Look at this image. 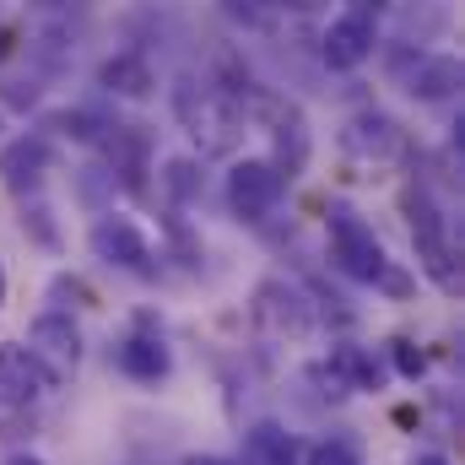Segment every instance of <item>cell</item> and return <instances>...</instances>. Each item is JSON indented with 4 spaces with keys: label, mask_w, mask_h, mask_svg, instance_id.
Wrapping results in <instances>:
<instances>
[{
    "label": "cell",
    "mask_w": 465,
    "mask_h": 465,
    "mask_svg": "<svg viewBox=\"0 0 465 465\" xmlns=\"http://www.w3.org/2000/svg\"><path fill=\"white\" fill-rule=\"evenodd\" d=\"M173 109H179L184 130H190V141H195L206 157H228L232 146H238V135H243V114H238V104H232L228 93H217V87L184 82V87L173 93Z\"/></svg>",
    "instance_id": "6da1fadb"
},
{
    "label": "cell",
    "mask_w": 465,
    "mask_h": 465,
    "mask_svg": "<svg viewBox=\"0 0 465 465\" xmlns=\"http://www.w3.org/2000/svg\"><path fill=\"white\" fill-rule=\"evenodd\" d=\"M406 228H411V243H417V265L433 276V287L460 292V249L450 238V217L433 206L428 190L406 195Z\"/></svg>",
    "instance_id": "7a4b0ae2"
},
{
    "label": "cell",
    "mask_w": 465,
    "mask_h": 465,
    "mask_svg": "<svg viewBox=\"0 0 465 465\" xmlns=\"http://www.w3.org/2000/svg\"><path fill=\"white\" fill-rule=\"evenodd\" d=\"M325 232H331V260L347 271L351 282H379V276H384L390 254H384L379 232L368 228V223H362L351 206H331V217H325Z\"/></svg>",
    "instance_id": "3957f363"
},
{
    "label": "cell",
    "mask_w": 465,
    "mask_h": 465,
    "mask_svg": "<svg viewBox=\"0 0 465 465\" xmlns=\"http://www.w3.org/2000/svg\"><path fill=\"white\" fill-rule=\"evenodd\" d=\"M27 351L44 362L49 379H71L76 362H82V331H76V320L60 314V309L38 314V320L27 325Z\"/></svg>",
    "instance_id": "277c9868"
},
{
    "label": "cell",
    "mask_w": 465,
    "mask_h": 465,
    "mask_svg": "<svg viewBox=\"0 0 465 465\" xmlns=\"http://www.w3.org/2000/svg\"><path fill=\"white\" fill-rule=\"evenodd\" d=\"M282 190H287V179H282L265 157H243V163H232V173H228V206L243 217V223L271 217V212H276V201H282Z\"/></svg>",
    "instance_id": "5b68a950"
},
{
    "label": "cell",
    "mask_w": 465,
    "mask_h": 465,
    "mask_svg": "<svg viewBox=\"0 0 465 465\" xmlns=\"http://www.w3.org/2000/svg\"><path fill=\"white\" fill-rule=\"evenodd\" d=\"M87 238H93V254L109 260V265H119V271H135V276H152V271H157L146 232L135 228L130 217H98Z\"/></svg>",
    "instance_id": "8992f818"
},
{
    "label": "cell",
    "mask_w": 465,
    "mask_h": 465,
    "mask_svg": "<svg viewBox=\"0 0 465 465\" xmlns=\"http://www.w3.org/2000/svg\"><path fill=\"white\" fill-rule=\"evenodd\" d=\"M373 49H379V22H373V16H351V11L336 16V22L325 27V38H320V54H325L331 71H357V65H368Z\"/></svg>",
    "instance_id": "52a82bcc"
},
{
    "label": "cell",
    "mask_w": 465,
    "mask_h": 465,
    "mask_svg": "<svg viewBox=\"0 0 465 465\" xmlns=\"http://www.w3.org/2000/svg\"><path fill=\"white\" fill-rule=\"evenodd\" d=\"M49 384H54V379L44 373V362H38L33 351L16 347V341H0V406H5V411L33 406Z\"/></svg>",
    "instance_id": "ba28073f"
},
{
    "label": "cell",
    "mask_w": 465,
    "mask_h": 465,
    "mask_svg": "<svg viewBox=\"0 0 465 465\" xmlns=\"http://www.w3.org/2000/svg\"><path fill=\"white\" fill-rule=\"evenodd\" d=\"M341 146H347V157H357V163L384 168V163H395L406 152V135H401V124L390 114H357L341 130Z\"/></svg>",
    "instance_id": "9c48e42d"
},
{
    "label": "cell",
    "mask_w": 465,
    "mask_h": 465,
    "mask_svg": "<svg viewBox=\"0 0 465 465\" xmlns=\"http://www.w3.org/2000/svg\"><path fill=\"white\" fill-rule=\"evenodd\" d=\"M49 179V146L38 135H16V141H0V184L11 195H38Z\"/></svg>",
    "instance_id": "30bf717a"
},
{
    "label": "cell",
    "mask_w": 465,
    "mask_h": 465,
    "mask_svg": "<svg viewBox=\"0 0 465 465\" xmlns=\"http://www.w3.org/2000/svg\"><path fill=\"white\" fill-rule=\"evenodd\" d=\"M254 320H260L271 336H303V331H309V303H303L292 287L265 282V287L254 292Z\"/></svg>",
    "instance_id": "8fae6325"
},
{
    "label": "cell",
    "mask_w": 465,
    "mask_h": 465,
    "mask_svg": "<svg viewBox=\"0 0 465 465\" xmlns=\"http://www.w3.org/2000/svg\"><path fill=\"white\" fill-rule=\"evenodd\" d=\"M298 444H292V433L287 428H276V422H254L249 428V439H243V465H298Z\"/></svg>",
    "instance_id": "7c38bea8"
},
{
    "label": "cell",
    "mask_w": 465,
    "mask_h": 465,
    "mask_svg": "<svg viewBox=\"0 0 465 465\" xmlns=\"http://www.w3.org/2000/svg\"><path fill=\"white\" fill-rule=\"evenodd\" d=\"M119 368H124L130 379H141V384H157V379H168L173 357H168V347H163L157 336H130V341L119 347Z\"/></svg>",
    "instance_id": "4fadbf2b"
},
{
    "label": "cell",
    "mask_w": 465,
    "mask_h": 465,
    "mask_svg": "<svg viewBox=\"0 0 465 465\" xmlns=\"http://www.w3.org/2000/svg\"><path fill=\"white\" fill-rule=\"evenodd\" d=\"M104 87L119 93V98H152V87H157V71L141 60V54H114V60H104Z\"/></svg>",
    "instance_id": "5bb4252c"
},
{
    "label": "cell",
    "mask_w": 465,
    "mask_h": 465,
    "mask_svg": "<svg viewBox=\"0 0 465 465\" xmlns=\"http://www.w3.org/2000/svg\"><path fill=\"white\" fill-rule=\"evenodd\" d=\"M455 87H460V60H455V54H422V60H417V71H411V93H417V98L439 104V98H450Z\"/></svg>",
    "instance_id": "9a60e30c"
},
{
    "label": "cell",
    "mask_w": 465,
    "mask_h": 465,
    "mask_svg": "<svg viewBox=\"0 0 465 465\" xmlns=\"http://www.w3.org/2000/svg\"><path fill=\"white\" fill-rule=\"evenodd\" d=\"M168 190L179 195V201H195V163H168Z\"/></svg>",
    "instance_id": "2e32d148"
},
{
    "label": "cell",
    "mask_w": 465,
    "mask_h": 465,
    "mask_svg": "<svg viewBox=\"0 0 465 465\" xmlns=\"http://www.w3.org/2000/svg\"><path fill=\"white\" fill-rule=\"evenodd\" d=\"M303 465H357V455H351L347 444H314Z\"/></svg>",
    "instance_id": "e0dca14e"
},
{
    "label": "cell",
    "mask_w": 465,
    "mask_h": 465,
    "mask_svg": "<svg viewBox=\"0 0 465 465\" xmlns=\"http://www.w3.org/2000/svg\"><path fill=\"white\" fill-rule=\"evenodd\" d=\"M390 357H395V368H401L406 379L422 373V351H411V341H390Z\"/></svg>",
    "instance_id": "ac0fdd59"
},
{
    "label": "cell",
    "mask_w": 465,
    "mask_h": 465,
    "mask_svg": "<svg viewBox=\"0 0 465 465\" xmlns=\"http://www.w3.org/2000/svg\"><path fill=\"white\" fill-rule=\"evenodd\" d=\"M341 5H347L351 16H373V22H379V16L390 11V0H341Z\"/></svg>",
    "instance_id": "d6986e66"
},
{
    "label": "cell",
    "mask_w": 465,
    "mask_h": 465,
    "mask_svg": "<svg viewBox=\"0 0 465 465\" xmlns=\"http://www.w3.org/2000/svg\"><path fill=\"white\" fill-rule=\"evenodd\" d=\"M411 465H450V455H439V450H422V455H411Z\"/></svg>",
    "instance_id": "ffe728a7"
},
{
    "label": "cell",
    "mask_w": 465,
    "mask_h": 465,
    "mask_svg": "<svg viewBox=\"0 0 465 465\" xmlns=\"http://www.w3.org/2000/svg\"><path fill=\"white\" fill-rule=\"evenodd\" d=\"M282 5H292V11H325L331 0H282Z\"/></svg>",
    "instance_id": "44dd1931"
},
{
    "label": "cell",
    "mask_w": 465,
    "mask_h": 465,
    "mask_svg": "<svg viewBox=\"0 0 465 465\" xmlns=\"http://www.w3.org/2000/svg\"><path fill=\"white\" fill-rule=\"evenodd\" d=\"M184 465H232V460H223V455H190Z\"/></svg>",
    "instance_id": "7402d4cb"
},
{
    "label": "cell",
    "mask_w": 465,
    "mask_h": 465,
    "mask_svg": "<svg viewBox=\"0 0 465 465\" xmlns=\"http://www.w3.org/2000/svg\"><path fill=\"white\" fill-rule=\"evenodd\" d=\"M11 54V33H5V22H0V60Z\"/></svg>",
    "instance_id": "603a6c76"
},
{
    "label": "cell",
    "mask_w": 465,
    "mask_h": 465,
    "mask_svg": "<svg viewBox=\"0 0 465 465\" xmlns=\"http://www.w3.org/2000/svg\"><path fill=\"white\" fill-rule=\"evenodd\" d=\"M5 465H44V460H38V455H11Z\"/></svg>",
    "instance_id": "cb8c5ba5"
},
{
    "label": "cell",
    "mask_w": 465,
    "mask_h": 465,
    "mask_svg": "<svg viewBox=\"0 0 465 465\" xmlns=\"http://www.w3.org/2000/svg\"><path fill=\"white\" fill-rule=\"evenodd\" d=\"M5 292H11V282H5V265H0V309H5Z\"/></svg>",
    "instance_id": "d4e9b609"
},
{
    "label": "cell",
    "mask_w": 465,
    "mask_h": 465,
    "mask_svg": "<svg viewBox=\"0 0 465 465\" xmlns=\"http://www.w3.org/2000/svg\"><path fill=\"white\" fill-rule=\"evenodd\" d=\"M0 141H5V119H0Z\"/></svg>",
    "instance_id": "484cf974"
}]
</instances>
